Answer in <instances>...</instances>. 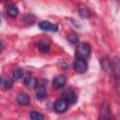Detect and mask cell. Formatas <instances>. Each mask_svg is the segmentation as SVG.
Masks as SVG:
<instances>
[{
    "label": "cell",
    "instance_id": "ac0fdd59",
    "mask_svg": "<svg viewBox=\"0 0 120 120\" xmlns=\"http://www.w3.org/2000/svg\"><path fill=\"white\" fill-rule=\"evenodd\" d=\"M1 85H2V87H3L4 89L8 90V89H10V88L12 87V82H11V81H9V80L5 81V80L2 78V82H1Z\"/></svg>",
    "mask_w": 120,
    "mask_h": 120
},
{
    "label": "cell",
    "instance_id": "3957f363",
    "mask_svg": "<svg viewBox=\"0 0 120 120\" xmlns=\"http://www.w3.org/2000/svg\"><path fill=\"white\" fill-rule=\"evenodd\" d=\"M98 120H112L111 106H110V102L108 100H104L101 104Z\"/></svg>",
    "mask_w": 120,
    "mask_h": 120
},
{
    "label": "cell",
    "instance_id": "277c9868",
    "mask_svg": "<svg viewBox=\"0 0 120 120\" xmlns=\"http://www.w3.org/2000/svg\"><path fill=\"white\" fill-rule=\"evenodd\" d=\"M73 68L77 73H84L88 68V64L86 59L76 57L73 63Z\"/></svg>",
    "mask_w": 120,
    "mask_h": 120
},
{
    "label": "cell",
    "instance_id": "6da1fadb",
    "mask_svg": "<svg viewBox=\"0 0 120 120\" xmlns=\"http://www.w3.org/2000/svg\"><path fill=\"white\" fill-rule=\"evenodd\" d=\"M91 54V48L89 46V44L85 43V42H82V43H78L77 47H76V57H80V58H83L86 59L90 56Z\"/></svg>",
    "mask_w": 120,
    "mask_h": 120
},
{
    "label": "cell",
    "instance_id": "2e32d148",
    "mask_svg": "<svg viewBox=\"0 0 120 120\" xmlns=\"http://www.w3.org/2000/svg\"><path fill=\"white\" fill-rule=\"evenodd\" d=\"M38 47L39 51H40V52H47L49 51V49H50L49 44H48V43H46L45 41H40V42H38Z\"/></svg>",
    "mask_w": 120,
    "mask_h": 120
},
{
    "label": "cell",
    "instance_id": "7a4b0ae2",
    "mask_svg": "<svg viewBox=\"0 0 120 120\" xmlns=\"http://www.w3.org/2000/svg\"><path fill=\"white\" fill-rule=\"evenodd\" d=\"M112 68L113 71V76L115 79L116 88L118 90V93L120 95V58L114 57L112 62Z\"/></svg>",
    "mask_w": 120,
    "mask_h": 120
},
{
    "label": "cell",
    "instance_id": "30bf717a",
    "mask_svg": "<svg viewBox=\"0 0 120 120\" xmlns=\"http://www.w3.org/2000/svg\"><path fill=\"white\" fill-rule=\"evenodd\" d=\"M36 95H37V98H38V99H43V98H45L46 96H47V90H46L45 86H43V85H41V84L38 85L37 88H36Z\"/></svg>",
    "mask_w": 120,
    "mask_h": 120
},
{
    "label": "cell",
    "instance_id": "7c38bea8",
    "mask_svg": "<svg viewBox=\"0 0 120 120\" xmlns=\"http://www.w3.org/2000/svg\"><path fill=\"white\" fill-rule=\"evenodd\" d=\"M24 84H25L27 87L32 88V87H34V86L37 85V80H36V78H34L33 76L29 75V76H27V77L24 78Z\"/></svg>",
    "mask_w": 120,
    "mask_h": 120
},
{
    "label": "cell",
    "instance_id": "9a60e30c",
    "mask_svg": "<svg viewBox=\"0 0 120 120\" xmlns=\"http://www.w3.org/2000/svg\"><path fill=\"white\" fill-rule=\"evenodd\" d=\"M31 120H43L44 119V116L42 113L38 112H31L30 114H29Z\"/></svg>",
    "mask_w": 120,
    "mask_h": 120
},
{
    "label": "cell",
    "instance_id": "5b68a950",
    "mask_svg": "<svg viewBox=\"0 0 120 120\" xmlns=\"http://www.w3.org/2000/svg\"><path fill=\"white\" fill-rule=\"evenodd\" d=\"M68 102L64 98H58L54 104H53V110L56 112H59V113H62L64 112H66L68 110Z\"/></svg>",
    "mask_w": 120,
    "mask_h": 120
},
{
    "label": "cell",
    "instance_id": "52a82bcc",
    "mask_svg": "<svg viewBox=\"0 0 120 120\" xmlns=\"http://www.w3.org/2000/svg\"><path fill=\"white\" fill-rule=\"evenodd\" d=\"M66 82H67V78L64 75H58L54 77L52 81V86L55 89H61L66 85Z\"/></svg>",
    "mask_w": 120,
    "mask_h": 120
},
{
    "label": "cell",
    "instance_id": "ba28073f",
    "mask_svg": "<svg viewBox=\"0 0 120 120\" xmlns=\"http://www.w3.org/2000/svg\"><path fill=\"white\" fill-rule=\"evenodd\" d=\"M63 98L68 102V103H75L77 101V96L71 89H68L63 93Z\"/></svg>",
    "mask_w": 120,
    "mask_h": 120
},
{
    "label": "cell",
    "instance_id": "4fadbf2b",
    "mask_svg": "<svg viewBox=\"0 0 120 120\" xmlns=\"http://www.w3.org/2000/svg\"><path fill=\"white\" fill-rule=\"evenodd\" d=\"M100 65H101V68L104 71H108L109 69L112 68V63L107 59V58H103L100 60Z\"/></svg>",
    "mask_w": 120,
    "mask_h": 120
},
{
    "label": "cell",
    "instance_id": "5bb4252c",
    "mask_svg": "<svg viewBox=\"0 0 120 120\" xmlns=\"http://www.w3.org/2000/svg\"><path fill=\"white\" fill-rule=\"evenodd\" d=\"M12 76L15 80H19L21 78H22L23 76V69L22 68H16L13 72H12Z\"/></svg>",
    "mask_w": 120,
    "mask_h": 120
},
{
    "label": "cell",
    "instance_id": "d6986e66",
    "mask_svg": "<svg viewBox=\"0 0 120 120\" xmlns=\"http://www.w3.org/2000/svg\"><path fill=\"white\" fill-rule=\"evenodd\" d=\"M67 38L71 43H74V44L75 43H78V38H77V36L74 33H70L69 35H68L67 36Z\"/></svg>",
    "mask_w": 120,
    "mask_h": 120
},
{
    "label": "cell",
    "instance_id": "9c48e42d",
    "mask_svg": "<svg viewBox=\"0 0 120 120\" xmlns=\"http://www.w3.org/2000/svg\"><path fill=\"white\" fill-rule=\"evenodd\" d=\"M16 100H17V102H18L20 105L26 106V105H28L29 102H30V98H29V96H28L26 93H20V94L17 96Z\"/></svg>",
    "mask_w": 120,
    "mask_h": 120
},
{
    "label": "cell",
    "instance_id": "8fae6325",
    "mask_svg": "<svg viewBox=\"0 0 120 120\" xmlns=\"http://www.w3.org/2000/svg\"><path fill=\"white\" fill-rule=\"evenodd\" d=\"M7 13L10 18H16L19 14V9L16 6H9L7 8Z\"/></svg>",
    "mask_w": 120,
    "mask_h": 120
},
{
    "label": "cell",
    "instance_id": "e0dca14e",
    "mask_svg": "<svg viewBox=\"0 0 120 120\" xmlns=\"http://www.w3.org/2000/svg\"><path fill=\"white\" fill-rule=\"evenodd\" d=\"M79 13L82 17H84V18H88L90 16V11L86 7H81L79 9Z\"/></svg>",
    "mask_w": 120,
    "mask_h": 120
},
{
    "label": "cell",
    "instance_id": "8992f818",
    "mask_svg": "<svg viewBox=\"0 0 120 120\" xmlns=\"http://www.w3.org/2000/svg\"><path fill=\"white\" fill-rule=\"evenodd\" d=\"M38 26L41 30L47 31V32H57L58 26L54 23L50 22L49 21H42L38 23Z\"/></svg>",
    "mask_w": 120,
    "mask_h": 120
}]
</instances>
